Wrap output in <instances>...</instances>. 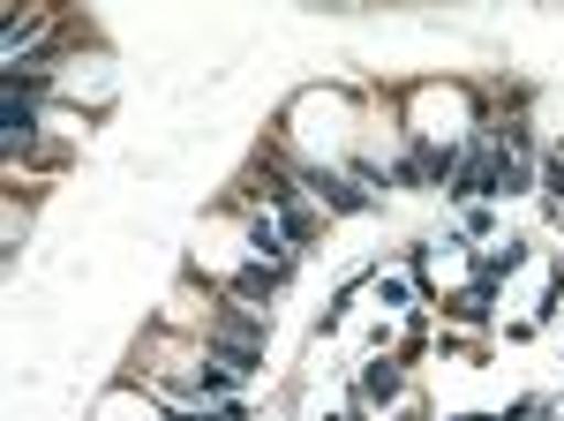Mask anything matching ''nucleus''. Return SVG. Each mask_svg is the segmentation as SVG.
Segmentation results:
<instances>
[{
	"mask_svg": "<svg viewBox=\"0 0 564 421\" xmlns=\"http://www.w3.org/2000/svg\"><path fill=\"white\" fill-rule=\"evenodd\" d=\"M31 106H23V98H8V136H0V143H8V159H15V151H23V143H31Z\"/></svg>",
	"mask_w": 564,
	"mask_h": 421,
	"instance_id": "20e7f679",
	"label": "nucleus"
},
{
	"mask_svg": "<svg viewBox=\"0 0 564 421\" xmlns=\"http://www.w3.org/2000/svg\"><path fill=\"white\" fill-rule=\"evenodd\" d=\"M174 421H234V407H212V414H174Z\"/></svg>",
	"mask_w": 564,
	"mask_h": 421,
	"instance_id": "423d86ee",
	"label": "nucleus"
},
{
	"mask_svg": "<svg viewBox=\"0 0 564 421\" xmlns=\"http://www.w3.org/2000/svg\"><path fill=\"white\" fill-rule=\"evenodd\" d=\"M302 181H308V188H316L332 210H361V188H347V181H332V173H302Z\"/></svg>",
	"mask_w": 564,
	"mask_h": 421,
	"instance_id": "7ed1b4c3",
	"label": "nucleus"
},
{
	"mask_svg": "<svg viewBox=\"0 0 564 421\" xmlns=\"http://www.w3.org/2000/svg\"><path fill=\"white\" fill-rule=\"evenodd\" d=\"M497 188H505V159H497V143H475L459 166V196H497Z\"/></svg>",
	"mask_w": 564,
	"mask_h": 421,
	"instance_id": "f257e3e1",
	"label": "nucleus"
},
{
	"mask_svg": "<svg viewBox=\"0 0 564 421\" xmlns=\"http://www.w3.org/2000/svg\"><path fill=\"white\" fill-rule=\"evenodd\" d=\"M279 279H286V256H279V263H249V271L234 279V294H241V301H257V294H271Z\"/></svg>",
	"mask_w": 564,
	"mask_h": 421,
	"instance_id": "f03ea898",
	"label": "nucleus"
},
{
	"mask_svg": "<svg viewBox=\"0 0 564 421\" xmlns=\"http://www.w3.org/2000/svg\"><path fill=\"white\" fill-rule=\"evenodd\" d=\"M361 391H369V399H391V391H399V377H391V361H377V369L361 377Z\"/></svg>",
	"mask_w": 564,
	"mask_h": 421,
	"instance_id": "39448f33",
	"label": "nucleus"
}]
</instances>
